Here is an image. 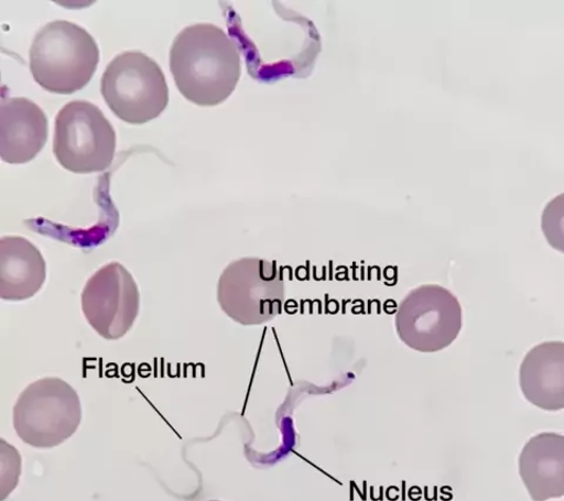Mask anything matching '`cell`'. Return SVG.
<instances>
[{"label": "cell", "instance_id": "cell-1", "mask_svg": "<svg viewBox=\"0 0 564 501\" xmlns=\"http://www.w3.org/2000/svg\"><path fill=\"white\" fill-rule=\"evenodd\" d=\"M176 87L188 101L214 107L235 92L241 77L236 42L214 24H196L176 35L170 51Z\"/></svg>", "mask_w": 564, "mask_h": 501}, {"label": "cell", "instance_id": "cell-2", "mask_svg": "<svg viewBox=\"0 0 564 501\" xmlns=\"http://www.w3.org/2000/svg\"><path fill=\"white\" fill-rule=\"evenodd\" d=\"M99 47L90 33L67 21L45 25L30 48V69L45 91L73 95L96 74Z\"/></svg>", "mask_w": 564, "mask_h": 501}, {"label": "cell", "instance_id": "cell-3", "mask_svg": "<svg viewBox=\"0 0 564 501\" xmlns=\"http://www.w3.org/2000/svg\"><path fill=\"white\" fill-rule=\"evenodd\" d=\"M77 391L57 378L31 383L13 406L15 434L35 449H52L73 437L82 422Z\"/></svg>", "mask_w": 564, "mask_h": 501}, {"label": "cell", "instance_id": "cell-4", "mask_svg": "<svg viewBox=\"0 0 564 501\" xmlns=\"http://www.w3.org/2000/svg\"><path fill=\"white\" fill-rule=\"evenodd\" d=\"M100 91L116 117L131 124L161 116L170 98L163 69L139 51L123 52L106 67Z\"/></svg>", "mask_w": 564, "mask_h": 501}, {"label": "cell", "instance_id": "cell-5", "mask_svg": "<svg viewBox=\"0 0 564 501\" xmlns=\"http://www.w3.org/2000/svg\"><path fill=\"white\" fill-rule=\"evenodd\" d=\"M217 297L221 311L237 324L261 326L282 312L284 275L275 262L242 258L225 268Z\"/></svg>", "mask_w": 564, "mask_h": 501}, {"label": "cell", "instance_id": "cell-6", "mask_svg": "<svg viewBox=\"0 0 564 501\" xmlns=\"http://www.w3.org/2000/svg\"><path fill=\"white\" fill-rule=\"evenodd\" d=\"M116 148V131L95 104L70 101L57 115L53 153L66 171L104 172L112 165Z\"/></svg>", "mask_w": 564, "mask_h": 501}, {"label": "cell", "instance_id": "cell-7", "mask_svg": "<svg viewBox=\"0 0 564 501\" xmlns=\"http://www.w3.org/2000/svg\"><path fill=\"white\" fill-rule=\"evenodd\" d=\"M395 327L401 341L413 350H444L463 329L462 304L443 285H420L401 301Z\"/></svg>", "mask_w": 564, "mask_h": 501}, {"label": "cell", "instance_id": "cell-8", "mask_svg": "<svg viewBox=\"0 0 564 501\" xmlns=\"http://www.w3.org/2000/svg\"><path fill=\"white\" fill-rule=\"evenodd\" d=\"M80 299L87 324L108 341L126 336L140 312L138 284L119 262L105 264L88 279Z\"/></svg>", "mask_w": 564, "mask_h": 501}, {"label": "cell", "instance_id": "cell-9", "mask_svg": "<svg viewBox=\"0 0 564 501\" xmlns=\"http://www.w3.org/2000/svg\"><path fill=\"white\" fill-rule=\"evenodd\" d=\"M47 117L26 98L3 99L0 106V156L10 165H23L44 149Z\"/></svg>", "mask_w": 564, "mask_h": 501}, {"label": "cell", "instance_id": "cell-10", "mask_svg": "<svg viewBox=\"0 0 564 501\" xmlns=\"http://www.w3.org/2000/svg\"><path fill=\"white\" fill-rule=\"evenodd\" d=\"M519 471L533 501L564 495V437L544 433L529 440L520 455Z\"/></svg>", "mask_w": 564, "mask_h": 501}, {"label": "cell", "instance_id": "cell-11", "mask_svg": "<svg viewBox=\"0 0 564 501\" xmlns=\"http://www.w3.org/2000/svg\"><path fill=\"white\" fill-rule=\"evenodd\" d=\"M524 399L545 411L564 407V344L543 342L529 351L520 368Z\"/></svg>", "mask_w": 564, "mask_h": 501}, {"label": "cell", "instance_id": "cell-12", "mask_svg": "<svg viewBox=\"0 0 564 501\" xmlns=\"http://www.w3.org/2000/svg\"><path fill=\"white\" fill-rule=\"evenodd\" d=\"M46 281L41 250L22 237L0 240V297L22 302L37 295Z\"/></svg>", "mask_w": 564, "mask_h": 501}, {"label": "cell", "instance_id": "cell-13", "mask_svg": "<svg viewBox=\"0 0 564 501\" xmlns=\"http://www.w3.org/2000/svg\"><path fill=\"white\" fill-rule=\"evenodd\" d=\"M209 501H220V500H209Z\"/></svg>", "mask_w": 564, "mask_h": 501}]
</instances>
